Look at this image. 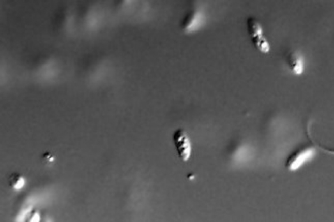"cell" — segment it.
<instances>
[{"label":"cell","mask_w":334,"mask_h":222,"mask_svg":"<svg viewBox=\"0 0 334 222\" xmlns=\"http://www.w3.org/2000/svg\"><path fill=\"white\" fill-rule=\"evenodd\" d=\"M247 28L253 45L259 52L268 54L270 51V45L264 36L262 25L255 18L249 17L247 20Z\"/></svg>","instance_id":"obj_1"},{"label":"cell","mask_w":334,"mask_h":222,"mask_svg":"<svg viewBox=\"0 0 334 222\" xmlns=\"http://www.w3.org/2000/svg\"><path fill=\"white\" fill-rule=\"evenodd\" d=\"M173 142L179 158L183 162H188L191 156L192 145L187 132L183 129H178L174 131Z\"/></svg>","instance_id":"obj_2"},{"label":"cell","mask_w":334,"mask_h":222,"mask_svg":"<svg viewBox=\"0 0 334 222\" xmlns=\"http://www.w3.org/2000/svg\"><path fill=\"white\" fill-rule=\"evenodd\" d=\"M288 63L292 73L296 75H301L303 73L304 64L303 57L298 53L292 52L288 57Z\"/></svg>","instance_id":"obj_3"},{"label":"cell","mask_w":334,"mask_h":222,"mask_svg":"<svg viewBox=\"0 0 334 222\" xmlns=\"http://www.w3.org/2000/svg\"><path fill=\"white\" fill-rule=\"evenodd\" d=\"M26 180L22 175L13 173L9 178V184L15 191H21L26 186Z\"/></svg>","instance_id":"obj_4"},{"label":"cell","mask_w":334,"mask_h":222,"mask_svg":"<svg viewBox=\"0 0 334 222\" xmlns=\"http://www.w3.org/2000/svg\"><path fill=\"white\" fill-rule=\"evenodd\" d=\"M40 221V214L37 211L32 212L29 216V222Z\"/></svg>","instance_id":"obj_5"},{"label":"cell","mask_w":334,"mask_h":222,"mask_svg":"<svg viewBox=\"0 0 334 222\" xmlns=\"http://www.w3.org/2000/svg\"><path fill=\"white\" fill-rule=\"evenodd\" d=\"M48 222H50V221H48Z\"/></svg>","instance_id":"obj_6"}]
</instances>
